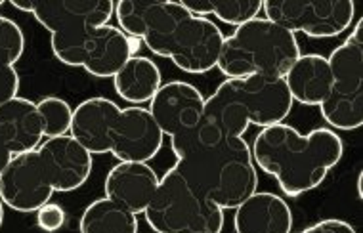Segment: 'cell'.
<instances>
[{
  "instance_id": "6da1fadb",
  "label": "cell",
  "mask_w": 363,
  "mask_h": 233,
  "mask_svg": "<svg viewBox=\"0 0 363 233\" xmlns=\"http://www.w3.org/2000/svg\"><path fill=\"white\" fill-rule=\"evenodd\" d=\"M170 149L189 188L222 210H235L258 191V169L245 138L201 119L195 128L170 138Z\"/></svg>"
},
{
  "instance_id": "7a4b0ae2",
  "label": "cell",
  "mask_w": 363,
  "mask_h": 233,
  "mask_svg": "<svg viewBox=\"0 0 363 233\" xmlns=\"http://www.w3.org/2000/svg\"><path fill=\"white\" fill-rule=\"evenodd\" d=\"M257 169L277 182L287 197L320 188L345 155V144L331 128L301 134L287 123L262 128L251 145Z\"/></svg>"
},
{
  "instance_id": "3957f363",
  "label": "cell",
  "mask_w": 363,
  "mask_h": 233,
  "mask_svg": "<svg viewBox=\"0 0 363 233\" xmlns=\"http://www.w3.org/2000/svg\"><path fill=\"white\" fill-rule=\"evenodd\" d=\"M293 103L283 76L225 79L205 100L203 120L224 134L243 138L252 125L262 130L283 123L291 115Z\"/></svg>"
},
{
  "instance_id": "277c9868",
  "label": "cell",
  "mask_w": 363,
  "mask_h": 233,
  "mask_svg": "<svg viewBox=\"0 0 363 233\" xmlns=\"http://www.w3.org/2000/svg\"><path fill=\"white\" fill-rule=\"evenodd\" d=\"M301 54L296 35L266 18H257L224 38L216 67L225 79L285 76Z\"/></svg>"
},
{
  "instance_id": "5b68a950",
  "label": "cell",
  "mask_w": 363,
  "mask_h": 233,
  "mask_svg": "<svg viewBox=\"0 0 363 233\" xmlns=\"http://www.w3.org/2000/svg\"><path fill=\"white\" fill-rule=\"evenodd\" d=\"M144 215L155 233H222L225 222L224 210L197 195L174 166L159 180Z\"/></svg>"
},
{
  "instance_id": "8992f818",
  "label": "cell",
  "mask_w": 363,
  "mask_h": 233,
  "mask_svg": "<svg viewBox=\"0 0 363 233\" xmlns=\"http://www.w3.org/2000/svg\"><path fill=\"white\" fill-rule=\"evenodd\" d=\"M331 67V94L320 106L321 117L335 130L352 132L363 125V21L327 57Z\"/></svg>"
},
{
  "instance_id": "52a82bcc",
  "label": "cell",
  "mask_w": 363,
  "mask_h": 233,
  "mask_svg": "<svg viewBox=\"0 0 363 233\" xmlns=\"http://www.w3.org/2000/svg\"><path fill=\"white\" fill-rule=\"evenodd\" d=\"M264 18L310 38H333L352 25L356 4L352 0H266Z\"/></svg>"
},
{
  "instance_id": "ba28073f",
  "label": "cell",
  "mask_w": 363,
  "mask_h": 233,
  "mask_svg": "<svg viewBox=\"0 0 363 233\" xmlns=\"http://www.w3.org/2000/svg\"><path fill=\"white\" fill-rule=\"evenodd\" d=\"M119 29L144 42L159 57H169L176 29L189 13L180 0H119L115 2Z\"/></svg>"
},
{
  "instance_id": "9c48e42d",
  "label": "cell",
  "mask_w": 363,
  "mask_h": 233,
  "mask_svg": "<svg viewBox=\"0 0 363 233\" xmlns=\"http://www.w3.org/2000/svg\"><path fill=\"white\" fill-rule=\"evenodd\" d=\"M224 33L208 18L184 19L170 42L169 59L189 75H205L218 65Z\"/></svg>"
},
{
  "instance_id": "30bf717a",
  "label": "cell",
  "mask_w": 363,
  "mask_h": 233,
  "mask_svg": "<svg viewBox=\"0 0 363 233\" xmlns=\"http://www.w3.org/2000/svg\"><path fill=\"white\" fill-rule=\"evenodd\" d=\"M54 195L37 152L19 153L10 159L0 174V201L16 212H37Z\"/></svg>"
},
{
  "instance_id": "8fae6325",
  "label": "cell",
  "mask_w": 363,
  "mask_h": 233,
  "mask_svg": "<svg viewBox=\"0 0 363 233\" xmlns=\"http://www.w3.org/2000/svg\"><path fill=\"white\" fill-rule=\"evenodd\" d=\"M164 144V134L147 108L132 106L121 109L113 126L111 153L119 163H147Z\"/></svg>"
},
{
  "instance_id": "7c38bea8",
  "label": "cell",
  "mask_w": 363,
  "mask_h": 233,
  "mask_svg": "<svg viewBox=\"0 0 363 233\" xmlns=\"http://www.w3.org/2000/svg\"><path fill=\"white\" fill-rule=\"evenodd\" d=\"M205 96L186 81L164 82L151 98L147 111L169 138L180 136L199 125L205 113Z\"/></svg>"
},
{
  "instance_id": "4fadbf2b",
  "label": "cell",
  "mask_w": 363,
  "mask_h": 233,
  "mask_svg": "<svg viewBox=\"0 0 363 233\" xmlns=\"http://www.w3.org/2000/svg\"><path fill=\"white\" fill-rule=\"evenodd\" d=\"M37 153L54 191H75L82 188L92 174V153H88L69 134L44 140Z\"/></svg>"
},
{
  "instance_id": "5bb4252c",
  "label": "cell",
  "mask_w": 363,
  "mask_h": 233,
  "mask_svg": "<svg viewBox=\"0 0 363 233\" xmlns=\"http://www.w3.org/2000/svg\"><path fill=\"white\" fill-rule=\"evenodd\" d=\"M33 16L38 23L54 33L86 31L109 25L115 16L111 0H33Z\"/></svg>"
},
{
  "instance_id": "9a60e30c",
  "label": "cell",
  "mask_w": 363,
  "mask_h": 233,
  "mask_svg": "<svg viewBox=\"0 0 363 233\" xmlns=\"http://www.w3.org/2000/svg\"><path fill=\"white\" fill-rule=\"evenodd\" d=\"M138 38H132L119 27L101 25L90 29L82 69L98 79H113L132 56H138Z\"/></svg>"
},
{
  "instance_id": "2e32d148",
  "label": "cell",
  "mask_w": 363,
  "mask_h": 233,
  "mask_svg": "<svg viewBox=\"0 0 363 233\" xmlns=\"http://www.w3.org/2000/svg\"><path fill=\"white\" fill-rule=\"evenodd\" d=\"M161 178L147 163H117L107 172L106 197L132 215H144Z\"/></svg>"
},
{
  "instance_id": "e0dca14e",
  "label": "cell",
  "mask_w": 363,
  "mask_h": 233,
  "mask_svg": "<svg viewBox=\"0 0 363 233\" xmlns=\"http://www.w3.org/2000/svg\"><path fill=\"white\" fill-rule=\"evenodd\" d=\"M121 108L107 98H88L73 109L69 136L92 155H104L111 149L113 126Z\"/></svg>"
},
{
  "instance_id": "ac0fdd59",
  "label": "cell",
  "mask_w": 363,
  "mask_h": 233,
  "mask_svg": "<svg viewBox=\"0 0 363 233\" xmlns=\"http://www.w3.org/2000/svg\"><path fill=\"white\" fill-rule=\"evenodd\" d=\"M293 210L283 197L272 191H257L235 208V233H291Z\"/></svg>"
},
{
  "instance_id": "d6986e66",
  "label": "cell",
  "mask_w": 363,
  "mask_h": 233,
  "mask_svg": "<svg viewBox=\"0 0 363 233\" xmlns=\"http://www.w3.org/2000/svg\"><path fill=\"white\" fill-rule=\"evenodd\" d=\"M43 138V123L35 101L18 96L0 106V144L12 155L37 152Z\"/></svg>"
},
{
  "instance_id": "ffe728a7",
  "label": "cell",
  "mask_w": 363,
  "mask_h": 233,
  "mask_svg": "<svg viewBox=\"0 0 363 233\" xmlns=\"http://www.w3.org/2000/svg\"><path fill=\"white\" fill-rule=\"evenodd\" d=\"M283 79L293 101L308 108H320L331 94V67L321 54H301Z\"/></svg>"
},
{
  "instance_id": "44dd1931",
  "label": "cell",
  "mask_w": 363,
  "mask_h": 233,
  "mask_svg": "<svg viewBox=\"0 0 363 233\" xmlns=\"http://www.w3.org/2000/svg\"><path fill=\"white\" fill-rule=\"evenodd\" d=\"M113 86L119 98L132 103L144 106L150 103L157 90L163 86V75L153 59L145 56H132L113 76Z\"/></svg>"
},
{
  "instance_id": "7402d4cb",
  "label": "cell",
  "mask_w": 363,
  "mask_h": 233,
  "mask_svg": "<svg viewBox=\"0 0 363 233\" xmlns=\"http://www.w3.org/2000/svg\"><path fill=\"white\" fill-rule=\"evenodd\" d=\"M81 233H138V216L107 197L84 208L79 222Z\"/></svg>"
},
{
  "instance_id": "603a6c76",
  "label": "cell",
  "mask_w": 363,
  "mask_h": 233,
  "mask_svg": "<svg viewBox=\"0 0 363 233\" xmlns=\"http://www.w3.org/2000/svg\"><path fill=\"white\" fill-rule=\"evenodd\" d=\"M37 109L40 115V123H43L44 138H60V136L69 134L73 108L67 101L57 96H46L37 101Z\"/></svg>"
},
{
  "instance_id": "cb8c5ba5",
  "label": "cell",
  "mask_w": 363,
  "mask_h": 233,
  "mask_svg": "<svg viewBox=\"0 0 363 233\" xmlns=\"http://www.w3.org/2000/svg\"><path fill=\"white\" fill-rule=\"evenodd\" d=\"M262 0H220L213 2V16L222 23L241 27L252 19L260 18Z\"/></svg>"
},
{
  "instance_id": "d4e9b609",
  "label": "cell",
  "mask_w": 363,
  "mask_h": 233,
  "mask_svg": "<svg viewBox=\"0 0 363 233\" xmlns=\"http://www.w3.org/2000/svg\"><path fill=\"white\" fill-rule=\"evenodd\" d=\"M26 52V35L10 18L0 16V63L16 65Z\"/></svg>"
},
{
  "instance_id": "484cf974",
  "label": "cell",
  "mask_w": 363,
  "mask_h": 233,
  "mask_svg": "<svg viewBox=\"0 0 363 233\" xmlns=\"http://www.w3.org/2000/svg\"><path fill=\"white\" fill-rule=\"evenodd\" d=\"M65 224V210L56 203H46L37 210V226L44 232H57Z\"/></svg>"
},
{
  "instance_id": "4316f807",
  "label": "cell",
  "mask_w": 363,
  "mask_h": 233,
  "mask_svg": "<svg viewBox=\"0 0 363 233\" xmlns=\"http://www.w3.org/2000/svg\"><path fill=\"white\" fill-rule=\"evenodd\" d=\"M19 92V73L16 65L0 63V106L18 98Z\"/></svg>"
},
{
  "instance_id": "83f0119b",
  "label": "cell",
  "mask_w": 363,
  "mask_h": 233,
  "mask_svg": "<svg viewBox=\"0 0 363 233\" xmlns=\"http://www.w3.org/2000/svg\"><path fill=\"white\" fill-rule=\"evenodd\" d=\"M298 233H357L354 227L345 220L338 218H327V220L315 222L312 226H308L306 229H302Z\"/></svg>"
},
{
  "instance_id": "f1b7e54d",
  "label": "cell",
  "mask_w": 363,
  "mask_h": 233,
  "mask_svg": "<svg viewBox=\"0 0 363 233\" xmlns=\"http://www.w3.org/2000/svg\"><path fill=\"white\" fill-rule=\"evenodd\" d=\"M184 10L194 16V18H207L213 16V2H203V0H180Z\"/></svg>"
},
{
  "instance_id": "f546056e",
  "label": "cell",
  "mask_w": 363,
  "mask_h": 233,
  "mask_svg": "<svg viewBox=\"0 0 363 233\" xmlns=\"http://www.w3.org/2000/svg\"><path fill=\"white\" fill-rule=\"evenodd\" d=\"M13 155L10 152H8L4 145L0 144V174H2V171L6 169V164L10 163V159H12Z\"/></svg>"
},
{
  "instance_id": "4dcf8cb0",
  "label": "cell",
  "mask_w": 363,
  "mask_h": 233,
  "mask_svg": "<svg viewBox=\"0 0 363 233\" xmlns=\"http://www.w3.org/2000/svg\"><path fill=\"white\" fill-rule=\"evenodd\" d=\"M356 188H357V197L362 199V197H363V172H359V174H357Z\"/></svg>"
},
{
  "instance_id": "1f68e13d",
  "label": "cell",
  "mask_w": 363,
  "mask_h": 233,
  "mask_svg": "<svg viewBox=\"0 0 363 233\" xmlns=\"http://www.w3.org/2000/svg\"><path fill=\"white\" fill-rule=\"evenodd\" d=\"M4 224V203L0 201V227Z\"/></svg>"
},
{
  "instance_id": "d6a6232c",
  "label": "cell",
  "mask_w": 363,
  "mask_h": 233,
  "mask_svg": "<svg viewBox=\"0 0 363 233\" xmlns=\"http://www.w3.org/2000/svg\"><path fill=\"white\" fill-rule=\"evenodd\" d=\"M2 4H4V0H0V6H2Z\"/></svg>"
}]
</instances>
